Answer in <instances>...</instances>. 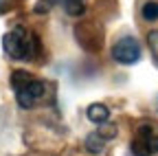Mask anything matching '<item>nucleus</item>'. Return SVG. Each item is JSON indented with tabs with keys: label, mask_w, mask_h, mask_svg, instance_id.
<instances>
[{
	"label": "nucleus",
	"mask_w": 158,
	"mask_h": 156,
	"mask_svg": "<svg viewBox=\"0 0 158 156\" xmlns=\"http://www.w3.org/2000/svg\"><path fill=\"white\" fill-rule=\"evenodd\" d=\"M112 57L118 64H134V62L141 60V44L134 37H123V40H118L114 44Z\"/></svg>",
	"instance_id": "f03ea898"
},
{
	"label": "nucleus",
	"mask_w": 158,
	"mask_h": 156,
	"mask_svg": "<svg viewBox=\"0 0 158 156\" xmlns=\"http://www.w3.org/2000/svg\"><path fill=\"white\" fill-rule=\"evenodd\" d=\"M143 18L147 22H156L158 20V2H145L143 5Z\"/></svg>",
	"instance_id": "0eeeda50"
},
{
	"label": "nucleus",
	"mask_w": 158,
	"mask_h": 156,
	"mask_svg": "<svg viewBox=\"0 0 158 156\" xmlns=\"http://www.w3.org/2000/svg\"><path fill=\"white\" fill-rule=\"evenodd\" d=\"M79 2H84V0H79Z\"/></svg>",
	"instance_id": "9d476101"
},
{
	"label": "nucleus",
	"mask_w": 158,
	"mask_h": 156,
	"mask_svg": "<svg viewBox=\"0 0 158 156\" xmlns=\"http://www.w3.org/2000/svg\"><path fill=\"white\" fill-rule=\"evenodd\" d=\"M31 79H33V77H31L27 70H15V73L11 75V86H13L15 90H20V88H24Z\"/></svg>",
	"instance_id": "423d86ee"
},
{
	"label": "nucleus",
	"mask_w": 158,
	"mask_h": 156,
	"mask_svg": "<svg viewBox=\"0 0 158 156\" xmlns=\"http://www.w3.org/2000/svg\"><path fill=\"white\" fill-rule=\"evenodd\" d=\"M2 48L13 60H27L33 53V40L27 35L24 29H13L2 37Z\"/></svg>",
	"instance_id": "f257e3e1"
},
{
	"label": "nucleus",
	"mask_w": 158,
	"mask_h": 156,
	"mask_svg": "<svg viewBox=\"0 0 158 156\" xmlns=\"http://www.w3.org/2000/svg\"><path fill=\"white\" fill-rule=\"evenodd\" d=\"M18 92V103L20 108H33L37 103V99L44 95V84L40 82V79H31L24 88H20L15 90Z\"/></svg>",
	"instance_id": "7ed1b4c3"
},
{
	"label": "nucleus",
	"mask_w": 158,
	"mask_h": 156,
	"mask_svg": "<svg viewBox=\"0 0 158 156\" xmlns=\"http://www.w3.org/2000/svg\"><path fill=\"white\" fill-rule=\"evenodd\" d=\"M106 147V139H101V134L99 132H90L86 136V150L92 152V154H101Z\"/></svg>",
	"instance_id": "39448f33"
},
{
	"label": "nucleus",
	"mask_w": 158,
	"mask_h": 156,
	"mask_svg": "<svg viewBox=\"0 0 158 156\" xmlns=\"http://www.w3.org/2000/svg\"><path fill=\"white\" fill-rule=\"evenodd\" d=\"M99 134H101V139H114V136H116V125L114 123H101V125H99V130H97Z\"/></svg>",
	"instance_id": "1a4fd4ad"
},
{
	"label": "nucleus",
	"mask_w": 158,
	"mask_h": 156,
	"mask_svg": "<svg viewBox=\"0 0 158 156\" xmlns=\"http://www.w3.org/2000/svg\"><path fill=\"white\" fill-rule=\"evenodd\" d=\"M64 7H66V11H68L70 15H81V13L86 11L84 2H79V0H64Z\"/></svg>",
	"instance_id": "6e6552de"
},
{
	"label": "nucleus",
	"mask_w": 158,
	"mask_h": 156,
	"mask_svg": "<svg viewBox=\"0 0 158 156\" xmlns=\"http://www.w3.org/2000/svg\"><path fill=\"white\" fill-rule=\"evenodd\" d=\"M86 114H88V119L92 121V123H106L108 119H110V110L103 106V103H92L88 110H86Z\"/></svg>",
	"instance_id": "20e7f679"
}]
</instances>
